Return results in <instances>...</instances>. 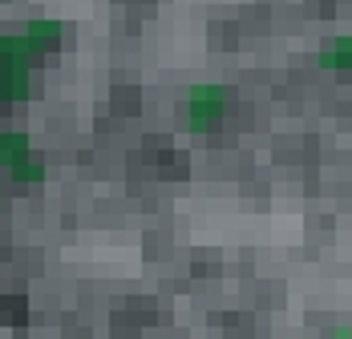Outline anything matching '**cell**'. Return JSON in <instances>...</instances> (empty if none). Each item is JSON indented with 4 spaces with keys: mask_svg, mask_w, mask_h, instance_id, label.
<instances>
[{
    "mask_svg": "<svg viewBox=\"0 0 352 339\" xmlns=\"http://www.w3.org/2000/svg\"><path fill=\"white\" fill-rule=\"evenodd\" d=\"M328 69H352V36H340V40H332L328 49H324V57H320Z\"/></svg>",
    "mask_w": 352,
    "mask_h": 339,
    "instance_id": "cell-1",
    "label": "cell"
}]
</instances>
